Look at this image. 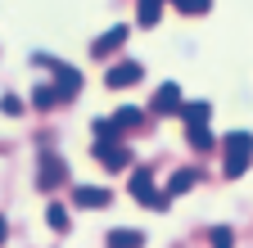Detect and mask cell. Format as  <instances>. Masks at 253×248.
Listing matches in <instances>:
<instances>
[{
    "label": "cell",
    "mask_w": 253,
    "mask_h": 248,
    "mask_svg": "<svg viewBox=\"0 0 253 248\" xmlns=\"http://www.w3.org/2000/svg\"><path fill=\"white\" fill-rule=\"evenodd\" d=\"M208 104L204 100H195V104H181V117H185V127H204V122H208Z\"/></svg>",
    "instance_id": "obj_13"
},
{
    "label": "cell",
    "mask_w": 253,
    "mask_h": 248,
    "mask_svg": "<svg viewBox=\"0 0 253 248\" xmlns=\"http://www.w3.org/2000/svg\"><path fill=\"white\" fill-rule=\"evenodd\" d=\"M181 86L176 81H163V86H158L154 90V100H149V113H158V117H176L181 113Z\"/></svg>",
    "instance_id": "obj_5"
},
{
    "label": "cell",
    "mask_w": 253,
    "mask_h": 248,
    "mask_svg": "<svg viewBox=\"0 0 253 248\" xmlns=\"http://www.w3.org/2000/svg\"><path fill=\"white\" fill-rule=\"evenodd\" d=\"M113 194L104 190V185H77L73 190V208H109Z\"/></svg>",
    "instance_id": "obj_6"
},
{
    "label": "cell",
    "mask_w": 253,
    "mask_h": 248,
    "mask_svg": "<svg viewBox=\"0 0 253 248\" xmlns=\"http://www.w3.org/2000/svg\"><path fill=\"white\" fill-rule=\"evenodd\" d=\"M195 180H199L195 167H176L172 180H168V199H172V194H185V190H195Z\"/></svg>",
    "instance_id": "obj_10"
},
{
    "label": "cell",
    "mask_w": 253,
    "mask_h": 248,
    "mask_svg": "<svg viewBox=\"0 0 253 248\" xmlns=\"http://www.w3.org/2000/svg\"><path fill=\"white\" fill-rule=\"evenodd\" d=\"M54 95H59V100L82 95V72H77V68H54Z\"/></svg>",
    "instance_id": "obj_8"
},
{
    "label": "cell",
    "mask_w": 253,
    "mask_h": 248,
    "mask_svg": "<svg viewBox=\"0 0 253 248\" xmlns=\"http://www.w3.org/2000/svg\"><path fill=\"white\" fill-rule=\"evenodd\" d=\"M208 244H212V248H231V244H235V235H231L226 226H212V230H208Z\"/></svg>",
    "instance_id": "obj_17"
},
{
    "label": "cell",
    "mask_w": 253,
    "mask_h": 248,
    "mask_svg": "<svg viewBox=\"0 0 253 248\" xmlns=\"http://www.w3.org/2000/svg\"><path fill=\"white\" fill-rule=\"evenodd\" d=\"M172 5H176L181 14H204V9H208V0H172Z\"/></svg>",
    "instance_id": "obj_20"
},
{
    "label": "cell",
    "mask_w": 253,
    "mask_h": 248,
    "mask_svg": "<svg viewBox=\"0 0 253 248\" xmlns=\"http://www.w3.org/2000/svg\"><path fill=\"white\" fill-rule=\"evenodd\" d=\"M122 41H126V27L118 23V27H109V32H104L100 41H95V45H90V54H95V59H104V54H109V50H118Z\"/></svg>",
    "instance_id": "obj_9"
},
{
    "label": "cell",
    "mask_w": 253,
    "mask_h": 248,
    "mask_svg": "<svg viewBox=\"0 0 253 248\" xmlns=\"http://www.w3.org/2000/svg\"><path fill=\"white\" fill-rule=\"evenodd\" d=\"M63 180H68L63 158H59L54 149H41V153H37V185H41V190H59Z\"/></svg>",
    "instance_id": "obj_2"
},
{
    "label": "cell",
    "mask_w": 253,
    "mask_h": 248,
    "mask_svg": "<svg viewBox=\"0 0 253 248\" xmlns=\"http://www.w3.org/2000/svg\"><path fill=\"white\" fill-rule=\"evenodd\" d=\"M95 163L109 172H122V167H131V149L118 140H95Z\"/></svg>",
    "instance_id": "obj_4"
},
{
    "label": "cell",
    "mask_w": 253,
    "mask_h": 248,
    "mask_svg": "<svg viewBox=\"0 0 253 248\" xmlns=\"http://www.w3.org/2000/svg\"><path fill=\"white\" fill-rule=\"evenodd\" d=\"M9 239V226H5V216H0V244H5Z\"/></svg>",
    "instance_id": "obj_21"
},
{
    "label": "cell",
    "mask_w": 253,
    "mask_h": 248,
    "mask_svg": "<svg viewBox=\"0 0 253 248\" xmlns=\"http://www.w3.org/2000/svg\"><path fill=\"white\" fill-rule=\"evenodd\" d=\"M221 149H226V158H221V176H226V180L244 176L249 163H253V136L249 131H231L226 140H221Z\"/></svg>",
    "instance_id": "obj_1"
},
{
    "label": "cell",
    "mask_w": 253,
    "mask_h": 248,
    "mask_svg": "<svg viewBox=\"0 0 253 248\" xmlns=\"http://www.w3.org/2000/svg\"><path fill=\"white\" fill-rule=\"evenodd\" d=\"M131 199L145 203V208H168V194H158V190H154L149 167H136V172H131Z\"/></svg>",
    "instance_id": "obj_3"
},
{
    "label": "cell",
    "mask_w": 253,
    "mask_h": 248,
    "mask_svg": "<svg viewBox=\"0 0 253 248\" xmlns=\"http://www.w3.org/2000/svg\"><path fill=\"white\" fill-rule=\"evenodd\" d=\"M45 221H50V230H68V208H63V203H50V212H45Z\"/></svg>",
    "instance_id": "obj_15"
},
{
    "label": "cell",
    "mask_w": 253,
    "mask_h": 248,
    "mask_svg": "<svg viewBox=\"0 0 253 248\" xmlns=\"http://www.w3.org/2000/svg\"><path fill=\"white\" fill-rule=\"evenodd\" d=\"M140 72H145V68L126 59V64H113V68H109L104 86H113V90H126V86H136V81H140Z\"/></svg>",
    "instance_id": "obj_7"
},
{
    "label": "cell",
    "mask_w": 253,
    "mask_h": 248,
    "mask_svg": "<svg viewBox=\"0 0 253 248\" xmlns=\"http://www.w3.org/2000/svg\"><path fill=\"white\" fill-rule=\"evenodd\" d=\"M113 122H118V131H136L140 122H145V108H136V104H122V108L113 113Z\"/></svg>",
    "instance_id": "obj_11"
},
{
    "label": "cell",
    "mask_w": 253,
    "mask_h": 248,
    "mask_svg": "<svg viewBox=\"0 0 253 248\" xmlns=\"http://www.w3.org/2000/svg\"><path fill=\"white\" fill-rule=\"evenodd\" d=\"M32 104H37V108H54V104H59L54 86H37V90H32Z\"/></svg>",
    "instance_id": "obj_16"
},
{
    "label": "cell",
    "mask_w": 253,
    "mask_h": 248,
    "mask_svg": "<svg viewBox=\"0 0 253 248\" xmlns=\"http://www.w3.org/2000/svg\"><path fill=\"white\" fill-rule=\"evenodd\" d=\"M190 149H212V136H208V127H190Z\"/></svg>",
    "instance_id": "obj_18"
},
{
    "label": "cell",
    "mask_w": 253,
    "mask_h": 248,
    "mask_svg": "<svg viewBox=\"0 0 253 248\" xmlns=\"http://www.w3.org/2000/svg\"><path fill=\"white\" fill-rule=\"evenodd\" d=\"M136 14H140V23H145V27H154V23H158V14H163V0H140Z\"/></svg>",
    "instance_id": "obj_14"
},
{
    "label": "cell",
    "mask_w": 253,
    "mask_h": 248,
    "mask_svg": "<svg viewBox=\"0 0 253 248\" xmlns=\"http://www.w3.org/2000/svg\"><path fill=\"white\" fill-rule=\"evenodd\" d=\"M0 113H5V117H18L23 113V100L18 95H0Z\"/></svg>",
    "instance_id": "obj_19"
},
{
    "label": "cell",
    "mask_w": 253,
    "mask_h": 248,
    "mask_svg": "<svg viewBox=\"0 0 253 248\" xmlns=\"http://www.w3.org/2000/svg\"><path fill=\"white\" fill-rule=\"evenodd\" d=\"M109 248H145L140 230H109Z\"/></svg>",
    "instance_id": "obj_12"
}]
</instances>
